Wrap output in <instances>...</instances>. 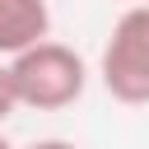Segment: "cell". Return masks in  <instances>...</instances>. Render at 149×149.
<instances>
[{
	"label": "cell",
	"mask_w": 149,
	"mask_h": 149,
	"mask_svg": "<svg viewBox=\"0 0 149 149\" xmlns=\"http://www.w3.org/2000/svg\"><path fill=\"white\" fill-rule=\"evenodd\" d=\"M98 74L116 102L149 107V5H130L112 23V33L102 42Z\"/></svg>",
	"instance_id": "obj_2"
},
{
	"label": "cell",
	"mask_w": 149,
	"mask_h": 149,
	"mask_svg": "<svg viewBox=\"0 0 149 149\" xmlns=\"http://www.w3.org/2000/svg\"><path fill=\"white\" fill-rule=\"evenodd\" d=\"M14 112H19V88H14V70H9V61L0 56V126H5Z\"/></svg>",
	"instance_id": "obj_4"
},
{
	"label": "cell",
	"mask_w": 149,
	"mask_h": 149,
	"mask_svg": "<svg viewBox=\"0 0 149 149\" xmlns=\"http://www.w3.org/2000/svg\"><path fill=\"white\" fill-rule=\"evenodd\" d=\"M9 70H14L19 107H33V112H61V107L79 102L84 84H88L84 56L65 42H51V37H42L28 51L9 56Z\"/></svg>",
	"instance_id": "obj_1"
},
{
	"label": "cell",
	"mask_w": 149,
	"mask_h": 149,
	"mask_svg": "<svg viewBox=\"0 0 149 149\" xmlns=\"http://www.w3.org/2000/svg\"><path fill=\"white\" fill-rule=\"evenodd\" d=\"M0 149H14V144H9V140H5V135H0Z\"/></svg>",
	"instance_id": "obj_6"
},
{
	"label": "cell",
	"mask_w": 149,
	"mask_h": 149,
	"mask_svg": "<svg viewBox=\"0 0 149 149\" xmlns=\"http://www.w3.org/2000/svg\"><path fill=\"white\" fill-rule=\"evenodd\" d=\"M51 37V9L47 0H0V56H19L33 42Z\"/></svg>",
	"instance_id": "obj_3"
},
{
	"label": "cell",
	"mask_w": 149,
	"mask_h": 149,
	"mask_svg": "<svg viewBox=\"0 0 149 149\" xmlns=\"http://www.w3.org/2000/svg\"><path fill=\"white\" fill-rule=\"evenodd\" d=\"M28 149H74L70 140H37V144H28Z\"/></svg>",
	"instance_id": "obj_5"
}]
</instances>
